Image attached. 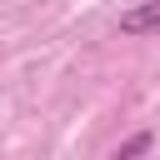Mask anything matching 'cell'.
Returning <instances> with one entry per match:
<instances>
[{"instance_id":"6da1fadb","label":"cell","mask_w":160,"mask_h":160,"mask_svg":"<svg viewBox=\"0 0 160 160\" xmlns=\"http://www.w3.org/2000/svg\"><path fill=\"white\" fill-rule=\"evenodd\" d=\"M120 35H160V0L130 5V10L120 15Z\"/></svg>"},{"instance_id":"7a4b0ae2","label":"cell","mask_w":160,"mask_h":160,"mask_svg":"<svg viewBox=\"0 0 160 160\" xmlns=\"http://www.w3.org/2000/svg\"><path fill=\"white\" fill-rule=\"evenodd\" d=\"M150 145H155V135H150V130H140V135H130V140H125V145L115 150V160H140V155H145Z\"/></svg>"}]
</instances>
